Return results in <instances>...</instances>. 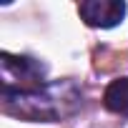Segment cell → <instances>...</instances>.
<instances>
[{"instance_id": "277c9868", "label": "cell", "mask_w": 128, "mask_h": 128, "mask_svg": "<svg viewBox=\"0 0 128 128\" xmlns=\"http://www.w3.org/2000/svg\"><path fill=\"white\" fill-rule=\"evenodd\" d=\"M103 106L116 116H128V78H116L103 93Z\"/></svg>"}, {"instance_id": "3957f363", "label": "cell", "mask_w": 128, "mask_h": 128, "mask_svg": "<svg viewBox=\"0 0 128 128\" xmlns=\"http://www.w3.org/2000/svg\"><path fill=\"white\" fill-rule=\"evenodd\" d=\"M128 13V5L123 0H86V3L78 5V15L88 28H116L123 23Z\"/></svg>"}, {"instance_id": "7a4b0ae2", "label": "cell", "mask_w": 128, "mask_h": 128, "mask_svg": "<svg viewBox=\"0 0 128 128\" xmlns=\"http://www.w3.org/2000/svg\"><path fill=\"white\" fill-rule=\"evenodd\" d=\"M48 68L45 63L30 55H10L0 53V78L3 93H30L45 86Z\"/></svg>"}, {"instance_id": "6da1fadb", "label": "cell", "mask_w": 128, "mask_h": 128, "mask_svg": "<svg viewBox=\"0 0 128 128\" xmlns=\"http://www.w3.org/2000/svg\"><path fill=\"white\" fill-rule=\"evenodd\" d=\"M3 106L28 120H66L83 108V90L73 80H53L30 93H3Z\"/></svg>"}]
</instances>
